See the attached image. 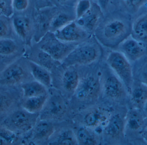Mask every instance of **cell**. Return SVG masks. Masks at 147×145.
<instances>
[{
    "instance_id": "obj_1",
    "label": "cell",
    "mask_w": 147,
    "mask_h": 145,
    "mask_svg": "<svg viewBox=\"0 0 147 145\" xmlns=\"http://www.w3.org/2000/svg\"><path fill=\"white\" fill-rule=\"evenodd\" d=\"M132 24L125 18L115 17L100 23L96 33L97 39L106 47H118L130 36Z\"/></svg>"
},
{
    "instance_id": "obj_2",
    "label": "cell",
    "mask_w": 147,
    "mask_h": 145,
    "mask_svg": "<svg viewBox=\"0 0 147 145\" xmlns=\"http://www.w3.org/2000/svg\"><path fill=\"white\" fill-rule=\"evenodd\" d=\"M34 80L24 56L0 67V85L20 88L26 82Z\"/></svg>"
},
{
    "instance_id": "obj_3",
    "label": "cell",
    "mask_w": 147,
    "mask_h": 145,
    "mask_svg": "<svg viewBox=\"0 0 147 145\" xmlns=\"http://www.w3.org/2000/svg\"><path fill=\"white\" fill-rule=\"evenodd\" d=\"M39 118V113H30L19 106L0 122L17 135L25 138L31 132Z\"/></svg>"
},
{
    "instance_id": "obj_4",
    "label": "cell",
    "mask_w": 147,
    "mask_h": 145,
    "mask_svg": "<svg viewBox=\"0 0 147 145\" xmlns=\"http://www.w3.org/2000/svg\"><path fill=\"white\" fill-rule=\"evenodd\" d=\"M101 94V76L93 72L80 77L74 93V100L81 105L95 103Z\"/></svg>"
},
{
    "instance_id": "obj_5",
    "label": "cell",
    "mask_w": 147,
    "mask_h": 145,
    "mask_svg": "<svg viewBox=\"0 0 147 145\" xmlns=\"http://www.w3.org/2000/svg\"><path fill=\"white\" fill-rule=\"evenodd\" d=\"M101 55L100 47L90 42L80 43L61 63L63 67L89 65L98 60Z\"/></svg>"
},
{
    "instance_id": "obj_6",
    "label": "cell",
    "mask_w": 147,
    "mask_h": 145,
    "mask_svg": "<svg viewBox=\"0 0 147 145\" xmlns=\"http://www.w3.org/2000/svg\"><path fill=\"white\" fill-rule=\"evenodd\" d=\"M106 63L130 93L133 86V70L130 61L121 52L114 51L108 54Z\"/></svg>"
},
{
    "instance_id": "obj_7",
    "label": "cell",
    "mask_w": 147,
    "mask_h": 145,
    "mask_svg": "<svg viewBox=\"0 0 147 145\" xmlns=\"http://www.w3.org/2000/svg\"><path fill=\"white\" fill-rule=\"evenodd\" d=\"M37 47L48 53L53 59L62 63L80 43H66L56 38L54 33L48 32L38 42Z\"/></svg>"
},
{
    "instance_id": "obj_8",
    "label": "cell",
    "mask_w": 147,
    "mask_h": 145,
    "mask_svg": "<svg viewBox=\"0 0 147 145\" xmlns=\"http://www.w3.org/2000/svg\"><path fill=\"white\" fill-rule=\"evenodd\" d=\"M67 101L61 94L57 93L50 95L40 113L39 119L54 121L65 118L68 113Z\"/></svg>"
},
{
    "instance_id": "obj_9",
    "label": "cell",
    "mask_w": 147,
    "mask_h": 145,
    "mask_svg": "<svg viewBox=\"0 0 147 145\" xmlns=\"http://www.w3.org/2000/svg\"><path fill=\"white\" fill-rule=\"evenodd\" d=\"M26 46L14 37L0 38V63H8L24 55Z\"/></svg>"
},
{
    "instance_id": "obj_10",
    "label": "cell",
    "mask_w": 147,
    "mask_h": 145,
    "mask_svg": "<svg viewBox=\"0 0 147 145\" xmlns=\"http://www.w3.org/2000/svg\"><path fill=\"white\" fill-rule=\"evenodd\" d=\"M14 36L26 46H31L34 37V22L25 16L17 15L10 20Z\"/></svg>"
},
{
    "instance_id": "obj_11",
    "label": "cell",
    "mask_w": 147,
    "mask_h": 145,
    "mask_svg": "<svg viewBox=\"0 0 147 145\" xmlns=\"http://www.w3.org/2000/svg\"><path fill=\"white\" fill-rule=\"evenodd\" d=\"M126 89L122 82L111 69L101 76V94L107 98L114 100H121L125 96Z\"/></svg>"
},
{
    "instance_id": "obj_12",
    "label": "cell",
    "mask_w": 147,
    "mask_h": 145,
    "mask_svg": "<svg viewBox=\"0 0 147 145\" xmlns=\"http://www.w3.org/2000/svg\"><path fill=\"white\" fill-rule=\"evenodd\" d=\"M56 132L53 121L39 118L32 131L24 138V144H38L48 142Z\"/></svg>"
},
{
    "instance_id": "obj_13",
    "label": "cell",
    "mask_w": 147,
    "mask_h": 145,
    "mask_svg": "<svg viewBox=\"0 0 147 145\" xmlns=\"http://www.w3.org/2000/svg\"><path fill=\"white\" fill-rule=\"evenodd\" d=\"M22 96L20 88L0 85V120L20 106Z\"/></svg>"
},
{
    "instance_id": "obj_14",
    "label": "cell",
    "mask_w": 147,
    "mask_h": 145,
    "mask_svg": "<svg viewBox=\"0 0 147 145\" xmlns=\"http://www.w3.org/2000/svg\"><path fill=\"white\" fill-rule=\"evenodd\" d=\"M111 112L104 108L91 107L85 112L82 117V125L94 130L102 129L111 116Z\"/></svg>"
},
{
    "instance_id": "obj_15",
    "label": "cell",
    "mask_w": 147,
    "mask_h": 145,
    "mask_svg": "<svg viewBox=\"0 0 147 145\" xmlns=\"http://www.w3.org/2000/svg\"><path fill=\"white\" fill-rule=\"evenodd\" d=\"M56 38L66 43H79L90 38V34L79 26L75 20L53 33Z\"/></svg>"
},
{
    "instance_id": "obj_16",
    "label": "cell",
    "mask_w": 147,
    "mask_h": 145,
    "mask_svg": "<svg viewBox=\"0 0 147 145\" xmlns=\"http://www.w3.org/2000/svg\"><path fill=\"white\" fill-rule=\"evenodd\" d=\"M117 48L124 56L132 62L138 61L146 54L147 47L131 36L122 42Z\"/></svg>"
},
{
    "instance_id": "obj_17",
    "label": "cell",
    "mask_w": 147,
    "mask_h": 145,
    "mask_svg": "<svg viewBox=\"0 0 147 145\" xmlns=\"http://www.w3.org/2000/svg\"><path fill=\"white\" fill-rule=\"evenodd\" d=\"M24 56L27 59L39 65L51 72L61 65V63L38 47L27 48Z\"/></svg>"
},
{
    "instance_id": "obj_18",
    "label": "cell",
    "mask_w": 147,
    "mask_h": 145,
    "mask_svg": "<svg viewBox=\"0 0 147 145\" xmlns=\"http://www.w3.org/2000/svg\"><path fill=\"white\" fill-rule=\"evenodd\" d=\"M102 8L95 3H92L90 9L82 17L75 20L76 23L90 34L95 32L101 23Z\"/></svg>"
},
{
    "instance_id": "obj_19",
    "label": "cell",
    "mask_w": 147,
    "mask_h": 145,
    "mask_svg": "<svg viewBox=\"0 0 147 145\" xmlns=\"http://www.w3.org/2000/svg\"><path fill=\"white\" fill-rule=\"evenodd\" d=\"M102 131L105 137L109 139L120 140L124 137L125 121L119 114H112Z\"/></svg>"
},
{
    "instance_id": "obj_20",
    "label": "cell",
    "mask_w": 147,
    "mask_h": 145,
    "mask_svg": "<svg viewBox=\"0 0 147 145\" xmlns=\"http://www.w3.org/2000/svg\"><path fill=\"white\" fill-rule=\"evenodd\" d=\"M63 67L65 70L61 76V88L64 92L72 96L78 85L80 77L75 66Z\"/></svg>"
},
{
    "instance_id": "obj_21",
    "label": "cell",
    "mask_w": 147,
    "mask_h": 145,
    "mask_svg": "<svg viewBox=\"0 0 147 145\" xmlns=\"http://www.w3.org/2000/svg\"><path fill=\"white\" fill-rule=\"evenodd\" d=\"M27 59L28 64L33 78L49 89L52 85L51 71Z\"/></svg>"
},
{
    "instance_id": "obj_22",
    "label": "cell",
    "mask_w": 147,
    "mask_h": 145,
    "mask_svg": "<svg viewBox=\"0 0 147 145\" xmlns=\"http://www.w3.org/2000/svg\"><path fill=\"white\" fill-rule=\"evenodd\" d=\"M130 36L147 47V13L142 15L132 23Z\"/></svg>"
},
{
    "instance_id": "obj_23",
    "label": "cell",
    "mask_w": 147,
    "mask_h": 145,
    "mask_svg": "<svg viewBox=\"0 0 147 145\" xmlns=\"http://www.w3.org/2000/svg\"><path fill=\"white\" fill-rule=\"evenodd\" d=\"M145 120L139 109H131L128 112L125 120V129L134 132H140L145 126Z\"/></svg>"
},
{
    "instance_id": "obj_24",
    "label": "cell",
    "mask_w": 147,
    "mask_h": 145,
    "mask_svg": "<svg viewBox=\"0 0 147 145\" xmlns=\"http://www.w3.org/2000/svg\"><path fill=\"white\" fill-rule=\"evenodd\" d=\"M20 88L22 92V98L40 96L49 94L47 88L34 79L25 83Z\"/></svg>"
},
{
    "instance_id": "obj_25",
    "label": "cell",
    "mask_w": 147,
    "mask_h": 145,
    "mask_svg": "<svg viewBox=\"0 0 147 145\" xmlns=\"http://www.w3.org/2000/svg\"><path fill=\"white\" fill-rule=\"evenodd\" d=\"M48 95L49 94L40 96L22 98L20 106L30 113H39L45 104Z\"/></svg>"
},
{
    "instance_id": "obj_26",
    "label": "cell",
    "mask_w": 147,
    "mask_h": 145,
    "mask_svg": "<svg viewBox=\"0 0 147 145\" xmlns=\"http://www.w3.org/2000/svg\"><path fill=\"white\" fill-rule=\"evenodd\" d=\"M48 144L78 145L75 132L70 128H64L54 133L48 141Z\"/></svg>"
},
{
    "instance_id": "obj_27",
    "label": "cell",
    "mask_w": 147,
    "mask_h": 145,
    "mask_svg": "<svg viewBox=\"0 0 147 145\" xmlns=\"http://www.w3.org/2000/svg\"><path fill=\"white\" fill-rule=\"evenodd\" d=\"M78 145H98L100 140L94 130L82 125L75 132Z\"/></svg>"
},
{
    "instance_id": "obj_28",
    "label": "cell",
    "mask_w": 147,
    "mask_h": 145,
    "mask_svg": "<svg viewBox=\"0 0 147 145\" xmlns=\"http://www.w3.org/2000/svg\"><path fill=\"white\" fill-rule=\"evenodd\" d=\"M130 94L131 101L136 108H142L147 100V87L141 83V84L132 87Z\"/></svg>"
},
{
    "instance_id": "obj_29",
    "label": "cell",
    "mask_w": 147,
    "mask_h": 145,
    "mask_svg": "<svg viewBox=\"0 0 147 145\" xmlns=\"http://www.w3.org/2000/svg\"><path fill=\"white\" fill-rule=\"evenodd\" d=\"M24 139L8 129L0 122V145H23Z\"/></svg>"
},
{
    "instance_id": "obj_30",
    "label": "cell",
    "mask_w": 147,
    "mask_h": 145,
    "mask_svg": "<svg viewBox=\"0 0 147 145\" xmlns=\"http://www.w3.org/2000/svg\"><path fill=\"white\" fill-rule=\"evenodd\" d=\"M74 20L65 13L56 14L52 16L50 21L49 32L54 33Z\"/></svg>"
},
{
    "instance_id": "obj_31",
    "label": "cell",
    "mask_w": 147,
    "mask_h": 145,
    "mask_svg": "<svg viewBox=\"0 0 147 145\" xmlns=\"http://www.w3.org/2000/svg\"><path fill=\"white\" fill-rule=\"evenodd\" d=\"M92 3L90 0H79L75 7V20L84 15L91 8Z\"/></svg>"
},
{
    "instance_id": "obj_32",
    "label": "cell",
    "mask_w": 147,
    "mask_h": 145,
    "mask_svg": "<svg viewBox=\"0 0 147 145\" xmlns=\"http://www.w3.org/2000/svg\"><path fill=\"white\" fill-rule=\"evenodd\" d=\"M15 37L11 27L10 21L4 17H0V38Z\"/></svg>"
},
{
    "instance_id": "obj_33",
    "label": "cell",
    "mask_w": 147,
    "mask_h": 145,
    "mask_svg": "<svg viewBox=\"0 0 147 145\" xmlns=\"http://www.w3.org/2000/svg\"><path fill=\"white\" fill-rule=\"evenodd\" d=\"M147 0H121L124 7L130 13L137 12L146 2Z\"/></svg>"
},
{
    "instance_id": "obj_34",
    "label": "cell",
    "mask_w": 147,
    "mask_h": 145,
    "mask_svg": "<svg viewBox=\"0 0 147 145\" xmlns=\"http://www.w3.org/2000/svg\"><path fill=\"white\" fill-rule=\"evenodd\" d=\"M13 8L17 12H23L28 7L29 0H12Z\"/></svg>"
},
{
    "instance_id": "obj_35",
    "label": "cell",
    "mask_w": 147,
    "mask_h": 145,
    "mask_svg": "<svg viewBox=\"0 0 147 145\" xmlns=\"http://www.w3.org/2000/svg\"><path fill=\"white\" fill-rule=\"evenodd\" d=\"M140 77L141 83L147 87V63L142 67Z\"/></svg>"
},
{
    "instance_id": "obj_36",
    "label": "cell",
    "mask_w": 147,
    "mask_h": 145,
    "mask_svg": "<svg viewBox=\"0 0 147 145\" xmlns=\"http://www.w3.org/2000/svg\"><path fill=\"white\" fill-rule=\"evenodd\" d=\"M99 6L102 9H106L108 7L110 0H98Z\"/></svg>"
},
{
    "instance_id": "obj_37",
    "label": "cell",
    "mask_w": 147,
    "mask_h": 145,
    "mask_svg": "<svg viewBox=\"0 0 147 145\" xmlns=\"http://www.w3.org/2000/svg\"><path fill=\"white\" fill-rule=\"evenodd\" d=\"M141 134L143 139L147 143V124L143 127L141 132Z\"/></svg>"
},
{
    "instance_id": "obj_38",
    "label": "cell",
    "mask_w": 147,
    "mask_h": 145,
    "mask_svg": "<svg viewBox=\"0 0 147 145\" xmlns=\"http://www.w3.org/2000/svg\"><path fill=\"white\" fill-rule=\"evenodd\" d=\"M143 111H144V114L147 117V100L146 103H145V104L143 106Z\"/></svg>"
},
{
    "instance_id": "obj_39",
    "label": "cell",
    "mask_w": 147,
    "mask_h": 145,
    "mask_svg": "<svg viewBox=\"0 0 147 145\" xmlns=\"http://www.w3.org/2000/svg\"><path fill=\"white\" fill-rule=\"evenodd\" d=\"M59 2L62 3H65L69 1H71V0H57Z\"/></svg>"
},
{
    "instance_id": "obj_40",
    "label": "cell",
    "mask_w": 147,
    "mask_h": 145,
    "mask_svg": "<svg viewBox=\"0 0 147 145\" xmlns=\"http://www.w3.org/2000/svg\"><path fill=\"white\" fill-rule=\"evenodd\" d=\"M2 65H1V63H0V67H1V66H2Z\"/></svg>"
}]
</instances>
